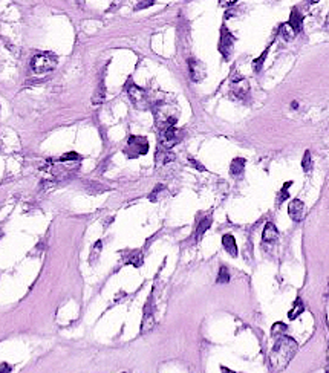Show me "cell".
I'll list each match as a JSON object with an SVG mask.
<instances>
[{
    "label": "cell",
    "instance_id": "obj_1",
    "mask_svg": "<svg viewBox=\"0 0 329 373\" xmlns=\"http://www.w3.org/2000/svg\"><path fill=\"white\" fill-rule=\"evenodd\" d=\"M297 349H298V344L291 337L282 335V337L277 338L272 351L270 354L271 370H276V372L284 370L294 358Z\"/></svg>",
    "mask_w": 329,
    "mask_h": 373
},
{
    "label": "cell",
    "instance_id": "obj_2",
    "mask_svg": "<svg viewBox=\"0 0 329 373\" xmlns=\"http://www.w3.org/2000/svg\"><path fill=\"white\" fill-rule=\"evenodd\" d=\"M155 118H156V124L160 129L174 126L176 119H178V109L174 106L161 103L155 107Z\"/></svg>",
    "mask_w": 329,
    "mask_h": 373
},
{
    "label": "cell",
    "instance_id": "obj_3",
    "mask_svg": "<svg viewBox=\"0 0 329 373\" xmlns=\"http://www.w3.org/2000/svg\"><path fill=\"white\" fill-rule=\"evenodd\" d=\"M57 66V57L50 52H40L32 57L31 60V67L36 73H46L54 70Z\"/></svg>",
    "mask_w": 329,
    "mask_h": 373
},
{
    "label": "cell",
    "instance_id": "obj_4",
    "mask_svg": "<svg viewBox=\"0 0 329 373\" xmlns=\"http://www.w3.org/2000/svg\"><path fill=\"white\" fill-rule=\"evenodd\" d=\"M126 155L129 158H136L148 152V142L144 136H130L126 147Z\"/></svg>",
    "mask_w": 329,
    "mask_h": 373
},
{
    "label": "cell",
    "instance_id": "obj_5",
    "mask_svg": "<svg viewBox=\"0 0 329 373\" xmlns=\"http://www.w3.org/2000/svg\"><path fill=\"white\" fill-rule=\"evenodd\" d=\"M233 46H234V37L226 28H222L220 29V40H219V52L224 55V58H230V55L233 52Z\"/></svg>",
    "mask_w": 329,
    "mask_h": 373
},
{
    "label": "cell",
    "instance_id": "obj_6",
    "mask_svg": "<svg viewBox=\"0 0 329 373\" xmlns=\"http://www.w3.org/2000/svg\"><path fill=\"white\" fill-rule=\"evenodd\" d=\"M180 141V130H176L174 126H168L161 129L160 132V144L164 148H172L174 144H178Z\"/></svg>",
    "mask_w": 329,
    "mask_h": 373
},
{
    "label": "cell",
    "instance_id": "obj_7",
    "mask_svg": "<svg viewBox=\"0 0 329 373\" xmlns=\"http://www.w3.org/2000/svg\"><path fill=\"white\" fill-rule=\"evenodd\" d=\"M128 95L129 98L132 99V103L140 107V109H144L146 104H147V93L144 89L138 87L136 84H129L128 86Z\"/></svg>",
    "mask_w": 329,
    "mask_h": 373
},
{
    "label": "cell",
    "instance_id": "obj_8",
    "mask_svg": "<svg viewBox=\"0 0 329 373\" xmlns=\"http://www.w3.org/2000/svg\"><path fill=\"white\" fill-rule=\"evenodd\" d=\"M188 72H190V78L194 83H199L206 78V66L199 60H194V58L188 60Z\"/></svg>",
    "mask_w": 329,
    "mask_h": 373
},
{
    "label": "cell",
    "instance_id": "obj_9",
    "mask_svg": "<svg viewBox=\"0 0 329 373\" xmlns=\"http://www.w3.org/2000/svg\"><path fill=\"white\" fill-rule=\"evenodd\" d=\"M250 92V84L245 78H242L240 75H236L233 77L232 80V93L236 96V98H245Z\"/></svg>",
    "mask_w": 329,
    "mask_h": 373
},
{
    "label": "cell",
    "instance_id": "obj_10",
    "mask_svg": "<svg viewBox=\"0 0 329 373\" xmlns=\"http://www.w3.org/2000/svg\"><path fill=\"white\" fill-rule=\"evenodd\" d=\"M288 214L294 222H300L303 216H305V204H303L300 199H294L288 205Z\"/></svg>",
    "mask_w": 329,
    "mask_h": 373
},
{
    "label": "cell",
    "instance_id": "obj_11",
    "mask_svg": "<svg viewBox=\"0 0 329 373\" xmlns=\"http://www.w3.org/2000/svg\"><path fill=\"white\" fill-rule=\"evenodd\" d=\"M277 240H279V231H277V228H276L274 223L268 222L266 225H265V228H264L262 242H264V243L272 245V243H276Z\"/></svg>",
    "mask_w": 329,
    "mask_h": 373
},
{
    "label": "cell",
    "instance_id": "obj_12",
    "mask_svg": "<svg viewBox=\"0 0 329 373\" xmlns=\"http://www.w3.org/2000/svg\"><path fill=\"white\" fill-rule=\"evenodd\" d=\"M222 245H224V250L228 253L232 257H238V243H236V239L232 236V234H225L222 237Z\"/></svg>",
    "mask_w": 329,
    "mask_h": 373
},
{
    "label": "cell",
    "instance_id": "obj_13",
    "mask_svg": "<svg viewBox=\"0 0 329 373\" xmlns=\"http://www.w3.org/2000/svg\"><path fill=\"white\" fill-rule=\"evenodd\" d=\"M154 326H155L154 314H152V311H150V305H147L146 306V312H144V318H142V329H141V332L146 334L147 331L154 329Z\"/></svg>",
    "mask_w": 329,
    "mask_h": 373
},
{
    "label": "cell",
    "instance_id": "obj_14",
    "mask_svg": "<svg viewBox=\"0 0 329 373\" xmlns=\"http://www.w3.org/2000/svg\"><path fill=\"white\" fill-rule=\"evenodd\" d=\"M244 168H245V159L236 158V159H233V162L230 165V173L233 176H240L244 173Z\"/></svg>",
    "mask_w": 329,
    "mask_h": 373
},
{
    "label": "cell",
    "instance_id": "obj_15",
    "mask_svg": "<svg viewBox=\"0 0 329 373\" xmlns=\"http://www.w3.org/2000/svg\"><path fill=\"white\" fill-rule=\"evenodd\" d=\"M210 225H212V217H204V219L199 222L198 230H196V239L198 240L202 239V236L207 233V230L210 228Z\"/></svg>",
    "mask_w": 329,
    "mask_h": 373
},
{
    "label": "cell",
    "instance_id": "obj_16",
    "mask_svg": "<svg viewBox=\"0 0 329 373\" xmlns=\"http://www.w3.org/2000/svg\"><path fill=\"white\" fill-rule=\"evenodd\" d=\"M296 34H297V31L291 26L290 23H284L282 26H280V35H282L286 41H291V40L296 37Z\"/></svg>",
    "mask_w": 329,
    "mask_h": 373
},
{
    "label": "cell",
    "instance_id": "obj_17",
    "mask_svg": "<svg viewBox=\"0 0 329 373\" xmlns=\"http://www.w3.org/2000/svg\"><path fill=\"white\" fill-rule=\"evenodd\" d=\"M174 159V155L172 152H168V148H164V150H158L156 153V162L158 164H168L170 161Z\"/></svg>",
    "mask_w": 329,
    "mask_h": 373
},
{
    "label": "cell",
    "instance_id": "obj_18",
    "mask_svg": "<svg viewBox=\"0 0 329 373\" xmlns=\"http://www.w3.org/2000/svg\"><path fill=\"white\" fill-rule=\"evenodd\" d=\"M303 311H305V306H303V302L300 300V298H297V300L294 302L292 309L288 312V318H290V320H296L300 314H303Z\"/></svg>",
    "mask_w": 329,
    "mask_h": 373
},
{
    "label": "cell",
    "instance_id": "obj_19",
    "mask_svg": "<svg viewBox=\"0 0 329 373\" xmlns=\"http://www.w3.org/2000/svg\"><path fill=\"white\" fill-rule=\"evenodd\" d=\"M291 26L298 32V31H302V23H303V18H302V15H300V12L297 11V9H294L292 12H291V17H290V21H288Z\"/></svg>",
    "mask_w": 329,
    "mask_h": 373
},
{
    "label": "cell",
    "instance_id": "obj_20",
    "mask_svg": "<svg viewBox=\"0 0 329 373\" xmlns=\"http://www.w3.org/2000/svg\"><path fill=\"white\" fill-rule=\"evenodd\" d=\"M292 185V182L290 181V182H286V184H284V187H282V190L277 193V205H280V204H284L286 199L290 197V187Z\"/></svg>",
    "mask_w": 329,
    "mask_h": 373
},
{
    "label": "cell",
    "instance_id": "obj_21",
    "mask_svg": "<svg viewBox=\"0 0 329 373\" xmlns=\"http://www.w3.org/2000/svg\"><path fill=\"white\" fill-rule=\"evenodd\" d=\"M285 334H286V325H285V323H280V321L274 323L272 328H271V335L276 337V338H279V337H282Z\"/></svg>",
    "mask_w": 329,
    "mask_h": 373
},
{
    "label": "cell",
    "instance_id": "obj_22",
    "mask_svg": "<svg viewBox=\"0 0 329 373\" xmlns=\"http://www.w3.org/2000/svg\"><path fill=\"white\" fill-rule=\"evenodd\" d=\"M126 262L134 265L135 268H140L142 265V253L141 251H134L128 259H126Z\"/></svg>",
    "mask_w": 329,
    "mask_h": 373
},
{
    "label": "cell",
    "instance_id": "obj_23",
    "mask_svg": "<svg viewBox=\"0 0 329 373\" xmlns=\"http://www.w3.org/2000/svg\"><path fill=\"white\" fill-rule=\"evenodd\" d=\"M218 283H228L230 282V272L226 269V266L219 268V274H218Z\"/></svg>",
    "mask_w": 329,
    "mask_h": 373
},
{
    "label": "cell",
    "instance_id": "obj_24",
    "mask_svg": "<svg viewBox=\"0 0 329 373\" xmlns=\"http://www.w3.org/2000/svg\"><path fill=\"white\" fill-rule=\"evenodd\" d=\"M302 168L305 170L306 173L312 168V158H311V152H305V155H303V159H302Z\"/></svg>",
    "mask_w": 329,
    "mask_h": 373
},
{
    "label": "cell",
    "instance_id": "obj_25",
    "mask_svg": "<svg viewBox=\"0 0 329 373\" xmlns=\"http://www.w3.org/2000/svg\"><path fill=\"white\" fill-rule=\"evenodd\" d=\"M101 248H103V243H101V240H98V242L94 245L92 251H90V263H95V262H96V259L100 257V253H101Z\"/></svg>",
    "mask_w": 329,
    "mask_h": 373
},
{
    "label": "cell",
    "instance_id": "obj_26",
    "mask_svg": "<svg viewBox=\"0 0 329 373\" xmlns=\"http://www.w3.org/2000/svg\"><path fill=\"white\" fill-rule=\"evenodd\" d=\"M104 96H106V90H104V87L101 86L98 90H96V93H95V96H94V104H100V103H103L104 101Z\"/></svg>",
    "mask_w": 329,
    "mask_h": 373
},
{
    "label": "cell",
    "instance_id": "obj_27",
    "mask_svg": "<svg viewBox=\"0 0 329 373\" xmlns=\"http://www.w3.org/2000/svg\"><path fill=\"white\" fill-rule=\"evenodd\" d=\"M266 55H268V49H266V51L258 58V60H254V61H252V66H254V69H256V72H259L260 70V67H262V64H264V61H265V58H266Z\"/></svg>",
    "mask_w": 329,
    "mask_h": 373
},
{
    "label": "cell",
    "instance_id": "obj_28",
    "mask_svg": "<svg viewBox=\"0 0 329 373\" xmlns=\"http://www.w3.org/2000/svg\"><path fill=\"white\" fill-rule=\"evenodd\" d=\"M80 159V156H78V153H75V152H70V153H66L64 156H62V162H68V161H78Z\"/></svg>",
    "mask_w": 329,
    "mask_h": 373
},
{
    "label": "cell",
    "instance_id": "obj_29",
    "mask_svg": "<svg viewBox=\"0 0 329 373\" xmlns=\"http://www.w3.org/2000/svg\"><path fill=\"white\" fill-rule=\"evenodd\" d=\"M250 254H252V243L246 242L245 243V250H244V257H245L246 262H250Z\"/></svg>",
    "mask_w": 329,
    "mask_h": 373
},
{
    "label": "cell",
    "instance_id": "obj_30",
    "mask_svg": "<svg viewBox=\"0 0 329 373\" xmlns=\"http://www.w3.org/2000/svg\"><path fill=\"white\" fill-rule=\"evenodd\" d=\"M188 161H190V164H192V165H194V167H196V170H199V171H206V170H207V168H206L204 165H202V164H199V162H198L196 159H193V158H190Z\"/></svg>",
    "mask_w": 329,
    "mask_h": 373
},
{
    "label": "cell",
    "instance_id": "obj_31",
    "mask_svg": "<svg viewBox=\"0 0 329 373\" xmlns=\"http://www.w3.org/2000/svg\"><path fill=\"white\" fill-rule=\"evenodd\" d=\"M238 2V0H219V3L222 5V6H225V8H228V6H233L234 3Z\"/></svg>",
    "mask_w": 329,
    "mask_h": 373
},
{
    "label": "cell",
    "instance_id": "obj_32",
    "mask_svg": "<svg viewBox=\"0 0 329 373\" xmlns=\"http://www.w3.org/2000/svg\"><path fill=\"white\" fill-rule=\"evenodd\" d=\"M150 5H154V0H146V2H141V3L136 6V9H144V8H147V6H150Z\"/></svg>",
    "mask_w": 329,
    "mask_h": 373
},
{
    "label": "cell",
    "instance_id": "obj_33",
    "mask_svg": "<svg viewBox=\"0 0 329 373\" xmlns=\"http://www.w3.org/2000/svg\"><path fill=\"white\" fill-rule=\"evenodd\" d=\"M6 372H11V367L6 364H0V373H6Z\"/></svg>",
    "mask_w": 329,
    "mask_h": 373
},
{
    "label": "cell",
    "instance_id": "obj_34",
    "mask_svg": "<svg viewBox=\"0 0 329 373\" xmlns=\"http://www.w3.org/2000/svg\"><path fill=\"white\" fill-rule=\"evenodd\" d=\"M324 29L329 32V14H328V17H326V21H324Z\"/></svg>",
    "mask_w": 329,
    "mask_h": 373
},
{
    "label": "cell",
    "instance_id": "obj_35",
    "mask_svg": "<svg viewBox=\"0 0 329 373\" xmlns=\"http://www.w3.org/2000/svg\"><path fill=\"white\" fill-rule=\"evenodd\" d=\"M324 297H329V282H328V286H326V291H324Z\"/></svg>",
    "mask_w": 329,
    "mask_h": 373
},
{
    "label": "cell",
    "instance_id": "obj_36",
    "mask_svg": "<svg viewBox=\"0 0 329 373\" xmlns=\"http://www.w3.org/2000/svg\"><path fill=\"white\" fill-rule=\"evenodd\" d=\"M328 363H329V341H328ZM328 372H329V369H328Z\"/></svg>",
    "mask_w": 329,
    "mask_h": 373
},
{
    "label": "cell",
    "instance_id": "obj_37",
    "mask_svg": "<svg viewBox=\"0 0 329 373\" xmlns=\"http://www.w3.org/2000/svg\"><path fill=\"white\" fill-rule=\"evenodd\" d=\"M310 2H311V3H317V2H318V0H310Z\"/></svg>",
    "mask_w": 329,
    "mask_h": 373
}]
</instances>
